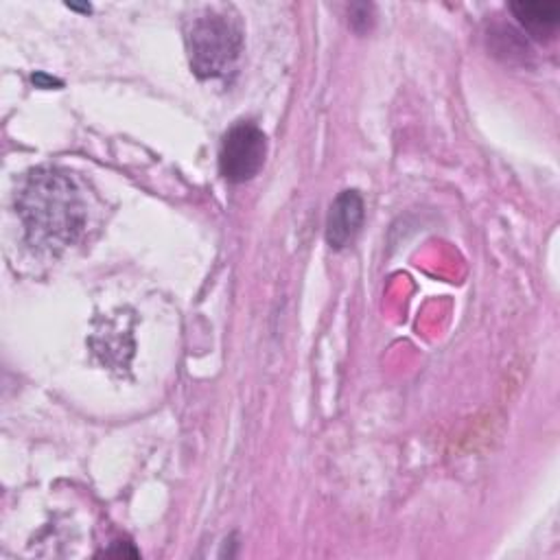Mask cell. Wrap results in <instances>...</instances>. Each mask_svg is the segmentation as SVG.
<instances>
[{
  "mask_svg": "<svg viewBox=\"0 0 560 560\" xmlns=\"http://www.w3.org/2000/svg\"><path fill=\"white\" fill-rule=\"evenodd\" d=\"M363 199L357 190H343L335 197L326 219V241L332 249L348 247L363 225Z\"/></svg>",
  "mask_w": 560,
  "mask_h": 560,
  "instance_id": "4",
  "label": "cell"
},
{
  "mask_svg": "<svg viewBox=\"0 0 560 560\" xmlns=\"http://www.w3.org/2000/svg\"><path fill=\"white\" fill-rule=\"evenodd\" d=\"M190 70L199 79H219L234 70L243 50V31L234 15L221 9H203L184 31Z\"/></svg>",
  "mask_w": 560,
  "mask_h": 560,
  "instance_id": "2",
  "label": "cell"
},
{
  "mask_svg": "<svg viewBox=\"0 0 560 560\" xmlns=\"http://www.w3.org/2000/svg\"><path fill=\"white\" fill-rule=\"evenodd\" d=\"M267 158V136L252 120L232 125L219 147V171L232 184L249 182L258 175Z\"/></svg>",
  "mask_w": 560,
  "mask_h": 560,
  "instance_id": "3",
  "label": "cell"
},
{
  "mask_svg": "<svg viewBox=\"0 0 560 560\" xmlns=\"http://www.w3.org/2000/svg\"><path fill=\"white\" fill-rule=\"evenodd\" d=\"M516 22L534 39H551L560 24V4L556 0H518L510 4Z\"/></svg>",
  "mask_w": 560,
  "mask_h": 560,
  "instance_id": "5",
  "label": "cell"
},
{
  "mask_svg": "<svg viewBox=\"0 0 560 560\" xmlns=\"http://www.w3.org/2000/svg\"><path fill=\"white\" fill-rule=\"evenodd\" d=\"M26 243L37 252L57 254L83 232L88 208L74 179L55 168L31 171L15 195Z\"/></svg>",
  "mask_w": 560,
  "mask_h": 560,
  "instance_id": "1",
  "label": "cell"
}]
</instances>
